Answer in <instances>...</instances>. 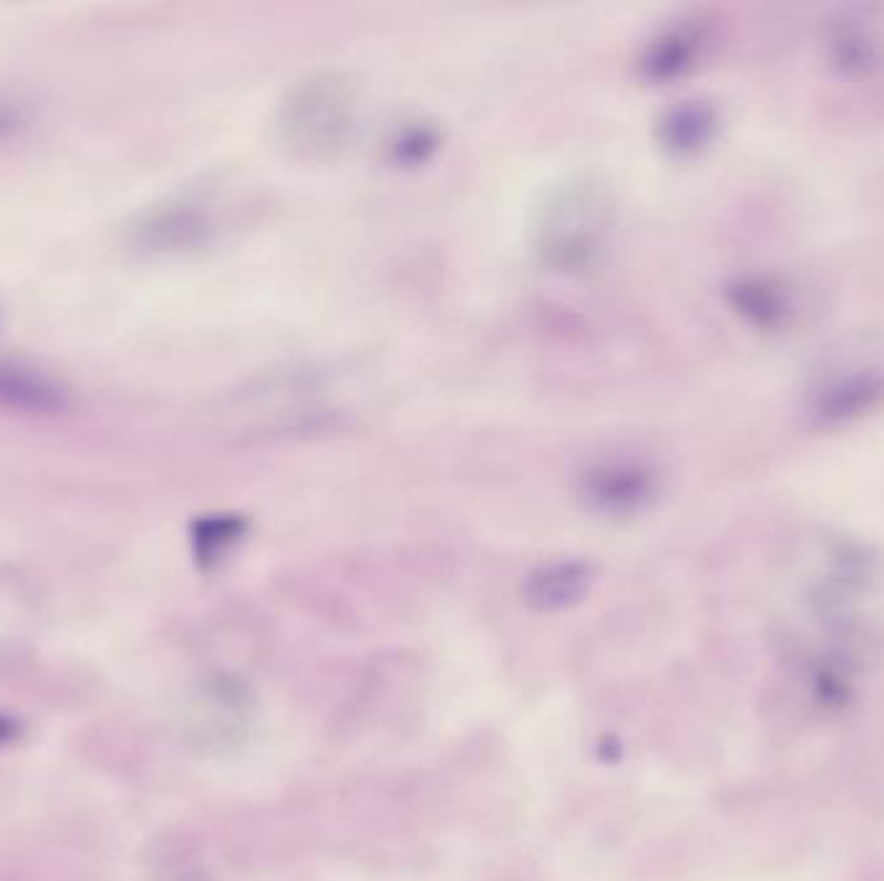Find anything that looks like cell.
Masks as SVG:
<instances>
[{
    "mask_svg": "<svg viewBox=\"0 0 884 881\" xmlns=\"http://www.w3.org/2000/svg\"><path fill=\"white\" fill-rule=\"evenodd\" d=\"M610 194L605 184L582 176L556 186L538 217V248L556 267H577L597 252L610 225Z\"/></svg>",
    "mask_w": 884,
    "mask_h": 881,
    "instance_id": "1",
    "label": "cell"
},
{
    "mask_svg": "<svg viewBox=\"0 0 884 881\" xmlns=\"http://www.w3.org/2000/svg\"><path fill=\"white\" fill-rule=\"evenodd\" d=\"M352 122V91L339 75L302 78L287 93L279 124L287 143L302 153H326L345 143Z\"/></svg>",
    "mask_w": 884,
    "mask_h": 881,
    "instance_id": "2",
    "label": "cell"
},
{
    "mask_svg": "<svg viewBox=\"0 0 884 881\" xmlns=\"http://www.w3.org/2000/svg\"><path fill=\"white\" fill-rule=\"evenodd\" d=\"M651 494V475L647 468L628 460H600L582 475V496L595 510L608 514L634 512Z\"/></svg>",
    "mask_w": 884,
    "mask_h": 881,
    "instance_id": "3",
    "label": "cell"
},
{
    "mask_svg": "<svg viewBox=\"0 0 884 881\" xmlns=\"http://www.w3.org/2000/svg\"><path fill=\"white\" fill-rule=\"evenodd\" d=\"M213 221L207 209L192 202H176L155 209L137 228L140 246L155 254H182L207 244Z\"/></svg>",
    "mask_w": 884,
    "mask_h": 881,
    "instance_id": "4",
    "label": "cell"
},
{
    "mask_svg": "<svg viewBox=\"0 0 884 881\" xmlns=\"http://www.w3.org/2000/svg\"><path fill=\"white\" fill-rule=\"evenodd\" d=\"M68 403L65 388L47 372L21 362H0V411L19 417H58Z\"/></svg>",
    "mask_w": 884,
    "mask_h": 881,
    "instance_id": "5",
    "label": "cell"
},
{
    "mask_svg": "<svg viewBox=\"0 0 884 881\" xmlns=\"http://www.w3.org/2000/svg\"><path fill=\"white\" fill-rule=\"evenodd\" d=\"M593 587V566L585 561H551L527 574L523 597L533 611H566Z\"/></svg>",
    "mask_w": 884,
    "mask_h": 881,
    "instance_id": "6",
    "label": "cell"
},
{
    "mask_svg": "<svg viewBox=\"0 0 884 881\" xmlns=\"http://www.w3.org/2000/svg\"><path fill=\"white\" fill-rule=\"evenodd\" d=\"M240 533H244V525L230 514H215V518L199 520L192 530L194 553H197L202 564H209V561L220 559L238 541Z\"/></svg>",
    "mask_w": 884,
    "mask_h": 881,
    "instance_id": "7",
    "label": "cell"
},
{
    "mask_svg": "<svg viewBox=\"0 0 884 881\" xmlns=\"http://www.w3.org/2000/svg\"><path fill=\"white\" fill-rule=\"evenodd\" d=\"M29 127V112L21 101L0 96V145L11 143Z\"/></svg>",
    "mask_w": 884,
    "mask_h": 881,
    "instance_id": "8",
    "label": "cell"
},
{
    "mask_svg": "<svg viewBox=\"0 0 884 881\" xmlns=\"http://www.w3.org/2000/svg\"><path fill=\"white\" fill-rule=\"evenodd\" d=\"M19 729H21L19 721L11 719V716L0 714V745L11 742V739L19 737Z\"/></svg>",
    "mask_w": 884,
    "mask_h": 881,
    "instance_id": "9",
    "label": "cell"
}]
</instances>
